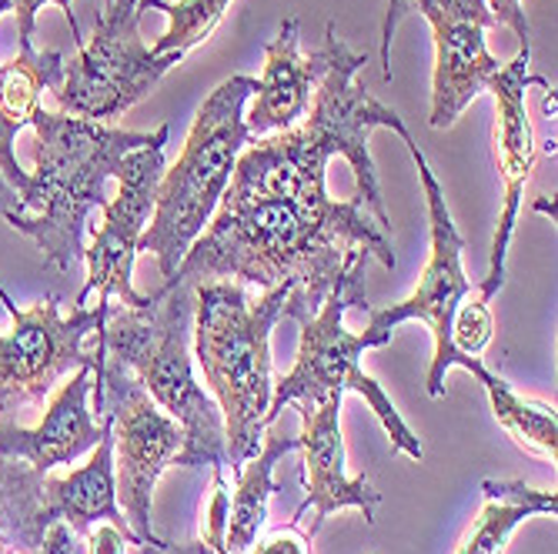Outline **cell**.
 Listing matches in <instances>:
<instances>
[{"mask_svg": "<svg viewBox=\"0 0 558 554\" xmlns=\"http://www.w3.org/2000/svg\"><path fill=\"white\" fill-rule=\"evenodd\" d=\"M368 258H378L388 271L398 264L388 231L359 194L354 200H335L328 187L291 194L225 187L211 224L165 284L238 281L265 291L291 284L284 318H301L315 315L338 281Z\"/></svg>", "mask_w": 558, "mask_h": 554, "instance_id": "cell-1", "label": "cell"}, {"mask_svg": "<svg viewBox=\"0 0 558 554\" xmlns=\"http://www.w3.org/2000/svg\"><path fill=\"white\" fill-rule=\"evenodd\" d=\"M322 50L325 74L315 87L304 124L251 140V147H244L234 161L228 187L255 194L325 187L331 158H344L354 171V184H359V197L365 200V208L385 231H391L375 161L368 155V137L375 127H391L401 140H409L412 134L391 108H385L381 100L368 94L365 84H359V71L368 64V58L354 54L338 37L335 24L325 27Z\"/></svg>", "mask_w": 558, "mask_h": 554, "instance_id": "cell-2", "label": "cell"}, {"mask_svg": "<svg viewBox=\"0 0 558 554\" xmlns=\"http://www.w3.org/2000/svg\"><path fill=\"white\" fill-rule=\"evenodd\" d=\"M34 174L21 197V211L4 221L27 234L50 268L71 271L84 261V224L94 208L108 205V181L128 150L150 144V134L121 131L74 114L37 111Z\"/></svg>", "mask_w": 558, "mask_h": 554, "instance_id": "cell-3", "label": "cell"}, {"mask_svg": "<svg viewBox=\"0 0 558 554\" xmlns=\"http://www.w3.org/2000/svg\"><path fill=\"white\" fill-rule=\"evenodd\" d=\"M291 284L251 297L238 281L194 287V358L218 401L228 438L231 478L255 458L271 405V331L284 318Z\"/></svg>", "mask_w": 558, "mask_h": 554, "instance_id": "cell-4", "label": "cell"}, {"mask_svg": "<svg viewBox=\"0 0 558 554\" xmlns=\"http://www.w3.org/2000/svg\"><path fill=\"white\" fill-rule=\"evenodd\" d=\"M194 328V287L165 284L150 294L147 308H121L100 328L105 355L118 358L150 394V401L181 424L184 444L174 465L211 468L215 478H228V438L218 401L194 381L191 365Z\"/></svg>", "mask_w": 558, "mask_h": 554, "instance_id": "cell-5", "label": "cell"}, {"mask_svg": "<svg viewBox=\"0 0 558 554\" xmlns=\"http://www.w3.org/2000/svg\"><path fill=\"white\" fill-rule=\"evenodd\" d=\"M255 90L258 81L247 74H234L218 84L197 108L174 168H165L161 174L155 214L141 234L137 255L141 250L155 255L165 281L174 278L191 244L211 224L234 161L244 144H251L244 127V100Z\"/></svg>", "mask_w": 558, "mask_h": 554, "instance_id": "cell-6", "label": "cell"}, {"mask_svg": "<svg viewBox=\"0 0 558 554\" xmlns=\"http://www.w3.org/2000/svg\"><path fill=\"white\" fill-rule=\"evenodd\" d=\"M362 278H365V261L354 264L338 287L325 297V305L315 315H301L294 318L301 328V344H298V358L294 368L271 387V405L265 415V428L275 424L284 411V405H322L331 394L354 391L368 401V408L381 421L385 434L391 444L415 461H422V441L418 434L401 421L395 411L391 397L381 391L375 378L365 374L362 355L372 347H385L391 341V331H365V334H351L344 328V311L351 305H365L362 297Z\"/></svg>", "mask_w": 558, "mask_h": 554, "instance_id": "cell-7", "label": "cell"}, {"mask_svg": "<svg viewBox=\"0 0 558 554\" xmlns=\"http://www.w3.org/2000/svg\"><path fill=\"white\" fill-rule=\"evenodd\" d=\"M0 305L11 315V331L0 334V421L14 418L21 405H40L54 384L77 368H94L100 384V328L111 315V300L97 297V308H74L71 318H61L58 297H44L40 305L21 311L0 287Z\"/></svg>", "mask_w": 558, "mask_h": 554, "instance_id": "cell-8", "label": "cell"}, {"mask_svg": "<svg viewBox=\"0 0 558 554\" xmlns=\"http://www.w3.org/2000/svg\"><path fill=\"white\" fill-rule=\"evenodd\" d=\"M141 0H114L97 17L90 44H81L77 54L64 58V74L50 87L64 114L84 121H111L131 111L184 54L155 58L141 40Z\"/></svg>", "mask_w": 558, "mask_h": 554, "instance_id": "cell-9", "label": "cell"}, {"mask_svg": "<svg viewBox=\"0 0 558 554\" xmlns=\"http://www.w3.org/2000/svg\"><path fill=\"white\" fill-rule=\"evenodd\" d=\"M97 411H108L114 424V478H118V505L131 531L141 538L144 551L158 554L165 541L150 525V501H155L158 478L178 461L184 431L171 421L141 381L111 355H105V374L94 391Z\"/></svg>", "mask_w": 558, "mask_h": 554, "instance_id": "cell-10", "label": "cell"}, {"mask_svg": "<svg viewBox=\"0 0 558 554\" xmlns=\"http://www.w3.org/2000/svg\"><path fill=\"white\" fill-rule=\"evenodd\" d=\"M412 150V161L418 168L422 187H425V200H428V224H432V255L428 264L422 271V281L415 287L412 297H404L401 305H391L385 311H372L368 315V328L372 331H395L404 321H422L432 328L435 334V358L425 378V391L428 397H445V374L451 368H472L475 358H465L451 347V321L454 311H459L462 300L472 294V278L462 268V255H465V241L451 221V211L445 205V190L435 181L425 155L418 150L415 137L404 140Z\"/></svg>", "mask_w": 558, "mask_h": 554, "instance_id": "cell-11", "label": "cell"}, {"mask_svg": "<svg viewBox=\"0 0 558 554\" xmlns=\"http://www.w3.org/2000/svg\"><path fill=\"white\" fill-rule=\"evenodd\" d=\"M418 11L435 34V77H432V118L435 131L451 127L462 111L498 74V61L485 47V30L498 27L485 0H395L381 21V77L391 84V37L401 14Z\"/></svg>", "mask_w": 558, "mask_h": 554, "instance_id": "cell-12", "label": "cell"}, {"mask_svg": "<svg viewBox=\"0 0 558 554\" xmlns=\"http://www.w3.org/2000/svg\"><path fill=\"white\" fill-rule=\"evenodd\" d=\"M171 127L161 124L150 134V144L128 150L121 158L114 177L121 184L118 197L108 200L105 208V224L97 227L90 247H84L87 261V281L77 294V308L87 300L90 291H100V300L118 297L124 308H147L150 294H137L134 287V258L141 234L155 214V197L158 184L165 174V144H168Z\"/></svg>", "mask_w": 558, "mask_h": 554, "instance_id": "cell-13", "label": "cell"}, {"mask_svg": "<svg viewBox=\"0 0 558 554\" xmlns=\"http://www.w3.org/2000/svg\"><path fill=\"white\" fill-rule=\"evenodd\" d=\"M529 61H532V47H522L519 58L512 64H501L498 74H492L488 84H485V90L495 94V114H498V121H495V155H498L505 197H501V211H498V224H495L488 278L478 284L482 300H492L505 284L509 244H512V234H515V224H519L522 194H525V184L532 177L535 155H538L535 131H532L529 108H525V90L529 87L551 90L545 77L529 74Z\"/></svg>", "mask_w": 558, "mask_h": 554, "instance_id": "cell-14", "label": "cell"}, {"mask_svg": "<svg viewBox=\"0 0 558 554\" xmlns=\"http://www.w3.org/2000/svg\"><path fill=\"white\" fill-rule=\"evenodd\" d=\"M341 397L344 394H331L322 405H298L301 415V434H298V447H301V484H304V505L294 512V525H301V518L312 512V528L304 531L308 538H315L322 531V525L328 521V515L341 512V508H359L365 515V521H375V512L381 505V494L365 481V475H348L344 468V438H341Z\"/></svg>", "mask_w": 558, "mask_h": 554, "instance_id": "cell-15", "label": "cell"}, {"mask_svg": "<svg viewBox=\"0 0 558 554\" xmlns=\"http://www.w3.org/2000/svg\"><path fill=\"white\" fill-rule=\"evenodd\" d=\"M94 368H77L54 394L37 428H21L14 418L0 421V458L27 461L37 475L77 461L100 441V421L87 408Z\"/></svg>", "mask_w": 558, "mask_h": 554, "instance_id": "cell-16", "label": "cell"}, {"mask_svg": "<svg viewBox=\"0 0 558 554\" xmlns=\"http://www.w3.org/2000/svg\"><path fill=\"white\" fill-rule=\"evenodd\" d=\"M68 525L77 538H87L94 525H114L128 544L141 547V538L131 531L121 505H118V478H114V424L111 415H100V441L87 465L71 471L68 478H44L40 484V525Z\"/></svg>", "mask_w": 558, "mask_h": 554, "instance_id": "cell-17", "label": "cell"}, {"mask_svg": "<svg viewBox=\"0 0 558 554\" xmlns=\"http://www.w3.org/2000/svg\"><path fill=\"white\" fill-rule=\"evenodd\" d=\"M298 40L301 24L298 17H288L278 27V37L265 44V71L255 90L258 100L244 118L251 140L294 127L312 108L315 87L325 74V50H318L312 58H301Z\"/></svg>", "mask_w": 558, "mask_h": 554, "instance_id": "cell-18", "label": "cell"}, {"mask_svg": "<svg viewBox=\"0 0 558 554\" xmlns=\"http://www.w3.org/2000/svg\"><path fill=\"white\" fill-rule=\"evenodd\" d=\"M64 74V54L58 50H21L11 64H0V174L24 197L31 174L14 158V137L40 111V94Z\"/></svg>", "mask_w": 558, "mask_h": 554, "instance_id": "cell-19", "label": "cell"}, {"mask_svg": "<svg viewBox=\"0 0 558 554\" xmlns=\"http://www.w3.org/2000/svg\"><path fill=\"white\" fill-rule=\"evenodd\" d=\"M288 451H298V438H288L284 431L268 424L255 458H247L241 465V475L234 478L231 512H228V534H225L228 554H247V547L255 544L258 531L265 528L268 501L278 491L275 465L288 455Z\"/></svg>", "mask_w": 558, "mask_h": 554, "instance_id": "cell-20", "label": "cell"}, {"mask_svg": "<svg viewBox=\"0 0 558 554\" xmlns=\"http://www.w3.org/2000/svg\"><path fill=\"white\" fill-rule=\"evenodd\" d=\"M485 508L454 554H505L512 534L538 515L558 512V494L529 488L525 481H482Z\"/></svg>", "mask_w": 558, "mask_h": 554, "instance_id": "cell-21", "label": "cell"}, {"mask_svg": "<svg viewBox=\"0 0 558 554\" xmlns=\"http://www.w3.org/2000/svg\"><path fill=\"white\" fill-rule=\"evenodd\" d=\"M469 371L485 387V394L492 401L495 421L515 438V444L525 447L529 455L555 465V458H558V418H555V408L515 394L509 381H501L498 374H492L478 358L472 361Z\"/></svg>", "mask_w": 558, "mask_h": 554, "instance_id": "cell-22", "label": "cell"}, {"mask_svg": "<svg viewBox=\"0 0 558 554\" xmlns=\"http://www.w3.org/2000/svg\"><path fill=\"white\" fill-rule=\"evenodd\" d=\"M40 484L27 461L0 458V554H34L44 544Z\"/></svg>", "mask_w": 558, "mask_h": 554, "instance_id": "cell-23", "label": "cell"}, {"mask_svg": "<svg viewBox=\"0 0 558 554\" xmlns=\"http://www.w3.org/2000/svg\"><path fill=\"white\" fill-rule=\"evenodd\" d=\"M141 4L165 11L171 21L165 37L150 47V54L165 58V54H187L191 47L205 44L221 24L231 0H178V4H171V0H141Z\"/></svg>", "mask_w": 558, "mask_h": 554, "instance_id": "cell-24", "label": "cell"}, {"mask_svg": "<svg viewBox=\"0 0 558 554\" xmlns=\"http://www.w3.org/2000/svg\"><path fill=\"white\" fill-rule=\"evenodd\" d=\"M492 334H495V318L488 311V300H482L478 294L475 297L469 294L451 321V347L465 358H478L492 344Z\"/></svg>", "mask_w": 558, "mask_h": 554, "instance_id": "cell-25", "label": "cell"}, {"mask_svg": "<svg viewBox=\"0 0 558 554\" xmlns=\"http://www.w3.org/2000/svg\"><path fill=\"white\" fill-rule=\"evenodd\" d=\"M228 512H231V491H228V478H215L211 481V501L205 521H201V544L215 554H228L225 547V534H228Z\"/></svg>", "mask_w": 558, "mask_h": 554, "instance_id": "cell-26", "label": "cell"}, {"mask_svg": "<svg viewBox=\"0 0 558 554\" xmlns=\"http://www.w3.org/2000/svg\"><path fill=\"white\" fill-rule=\"evenodd\" d=\"M44 4H58L71 24V40L81 47L84 37H81V27H77V17L71 11V0H11V11L17 14V37H21V50H34V21H37V11Z\"/></svg>", "mask_w": 558, "mask_h": 554, "instance_id": "cell-27", "label": "cell"}, {"mask_svg": "<svg viewBox=\"0 0 558 554\" xmlns=\"http://www.w3.org/2000/svg\"><path fill=\"white\" fill-rule=\"evenodd\" d=\"M247 554H312V538L304 534L294 521H288L284 528H275L265 538H255V544L247 547Z\"/></svg>", "mask_w": 558, "mask_h": 554, "instance_id": "cell-28", "label": "cell"}, {"mask_svg": "<svg viewBox=\"0 0 558 554\" xmlns=\"http://www.w3.org/2000/svg\"><path fill=\"white\" fill-rule=\"evenodd\" d=\"M495 24H505L512 27L515 37L522 40V47H532V30H529V21H525V11H522V0H485Z\"/></svg>", "mask_w": 558, "mask_h": 554, "instance_id": "cell-29", "label": "cell"}, {"mask_svg": "<svg viewBox=\"0 0 558 554\" xmlns=\"http://www.w3.org/2000/svg\"><path fill=\"white\" fill-rule=\"evenodd\" d=\"M34 554H84V538H77L68 525H50L44 544Z\"/></svg>", "mask_w": 558, "mask_h": 554, "instance_id": "cell-30", "label": "cell"}, {"mask_svg": "<svg viewBox=\"0 0 558 554\" xmlns=\"http://www.w3.org/2000/svg\"><path fill=\"white\" fill-rule=\"evenodd\" d=\"M11 211H21V194L11 187V181L0 174V218L11 214Z\"/></svg>", "mask_w": 558, "mask_h": 554, "instance_id": "cell-31", "label": "cell"}, {"mask_svg": "<svg viewBox=\"0 0 558 554\" xmlns=\"http://www.w3.org/2000/svg\"><path fill=\"white\" fill-rule=\"evenodd\" d=\"M535 211H542V214H551V218H555V205H548V200H535Z\"/></svg>", "mask_w": 558, "mask_h": 554, "instance_id": "cell-32", "label": "cell"}, {"mask_svg": "<svg viewBox=\"0 0 558 554\" xmlns=\"http://www.w3.org/2000/svg\"><path fill=\"white\" fill-rule=\"evenodd\" d=\"M4 11H11V0H0V14H4Z\"/></svg>", "mask_w": 558, "mask_h": 554, "instance_id": "cell-33", "label": "cell"}, {"mask_svg": "<svg viewBox=\"0 0 558 554\" xmlns=\"http://www.w3.org/2000/svg\"><path fill=\"white\" fill-rule=\"evenodd\" d=\"M391 4H395V0H385V8H391Z\"/></svg>", "mask_w": 558, "mask_h": 554, "instance_id": "cell-34", "label": "cell"}, {"mask_svg": "<svg viewBox=\"0 0 558 554\" xmlns=\"http://www.w3.org/2000/svg\"><path fill=\"white\" fill-rule=\"evenodd\" d=\"M108 4H111V0H105V8H108Z\"/></svg>", "mask_w": 558, "mask_h": 554, "instance_id": "cell-35", "label": "cell"}, {"mask_svg": "<svg viewBox=\"0 0 558 554\" xmlns=\"http://www.w3.org/2000/svg\"><path fill=\"white\" fill-rule=\"evenodd\" d=\"M111 4H114V0H111ZM111 4H108V8H111Z\"/></svg>", "mask_w": 558, "mask_h": 554, "instance_id": "cell-36", "label": "cell"}]
</instances>
